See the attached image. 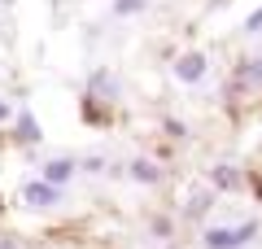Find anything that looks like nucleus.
Returning a JSON list of instances; mask_svg holds the SVG:
<instances>
[{
    "instance_id": "nucleus-1",
    "label": "nucleus",
    "mask_w": 262,
    "mask_h": 249,
    "mask_svg": "<svg viewBox=\"0 0 262 249\" xmlns=\"http://www.w3.org/2000/svg\"><path fill=\"white\" fill-rule=\"evenodd\" d=\"M179 74H184V79H196V74H201V57H184V61H179Z\"/></svg>"
}]
</instances>
